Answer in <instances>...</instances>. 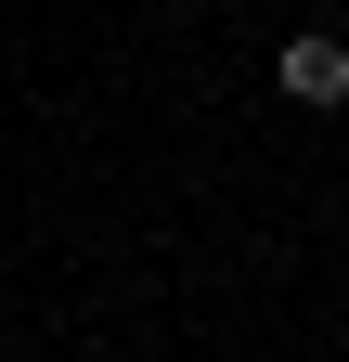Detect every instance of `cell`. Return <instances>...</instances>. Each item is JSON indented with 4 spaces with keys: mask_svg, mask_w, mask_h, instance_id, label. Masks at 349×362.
Segmentation results:
<instances>
[{
    "mask_svg": "<svg viewBox=\"0 0 349 362\" xmlns=\"http://www.w3.org/2000/svg\"><path fill=\"white\" fill-rule=\"evenodd\" d=\"M272 78L297 90V104H349V39H324V26H297L285 52H272Z\"/></svg>",
    "mask_w": 349,
    "mask_h": 362,
    "instance_id": "cell-1",
    "label": "cell"
}]
</instances>
